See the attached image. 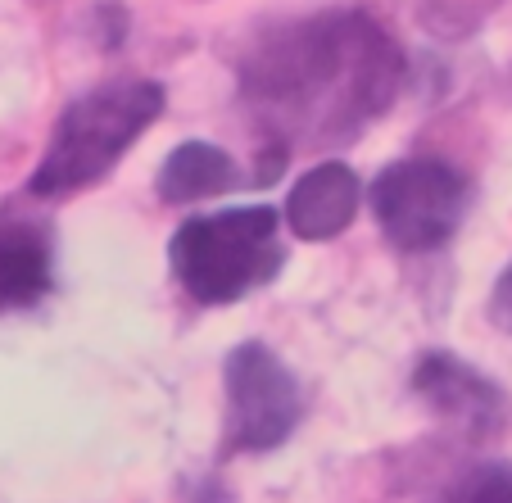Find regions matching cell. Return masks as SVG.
<instances>
[{
  "instance_id": "52a82bcc",
  "label": "cell",
  "mask_w": 512,
  "mask_h": 503,
  "mask_svg": "<svg viewBox=\"0 0 512 503\" xmlns=\"http://www.w3.org/2000/svg\"><path fill=\"white\" fill-rule=\"evenodd\" d=\"M363 200V182L354 177V168L345 164H318L290 186L286 195V223L300 241H331L340 236L358 213Z\"/></svg>"
},
{
  "instance_id": "8992f818",
  "label": "cell",
  "mask_w": 512,
  "mask_h": 503,
  "mask_svg": "<svg viewBox=\"0 0 512 503\" xmlns=\"http://www.w3.org/2000/svg\"><path fill=\"white\" fill-rule=\"evenodd\" d=\"M413 390L440 417L463 426L467 436H499L503 426H508V395H503L490 377H481V372L467 368L463 358H454V354L417 358Z\"/></svg>"
},
{
  "instance_id": "ba28073f",
  "label": "cell",
  "mask_w": 512,
  "mask_h": 503,
  "mask_svg": "<svg viewBox=\"0 0 512 503\" xmlns=\"http://www.w3.org/2000/svg\"><path fill=\"white\" fill-rule=\"evenodd\" d=\"M241 186V173H236L232 155L209 141H186L159 168V200L164 204H195L209 200V195H223Z\"/></svg>"
},
{
  "instance_id": "277c9868",
  "label": "cell",
  "mask_w": 512,
  "mask_h": 503,
  "mask_svg": "<svg viewBox=\"0 0 512 503\" xmlns=\"http://www.w3.org/2000/svg\"><path fill=\"white\" fill-rule=\"evenodd\" d=\"M368 200L386 241L408 254H422L440 250L458 232L472 186L458 168L440 164V159H404L372 182Z\"/></svg>"
},
{
  "instance_id": "6da1fadb",
  "label": "cell",
  "mask_w": 512,
  "mask_h": 503,
  "mask_svg": "<svg viewBox=\"0 0 512 503\" xmlns=\"http://www.w3.org/2000/svg\"><path fill=\"white\" fill-rule=\"evenodd\" d=\"M399 46L368 14H322L259 41L245 59V100L272 127L277 150L354 136L395 100Z\"/></svg>"
},
{
  "instance_id": "7a4b0ae2",
  "label": "cell",
  "mask_w": 512,
  "mask_h": 503,
  "mask_svg": "<svg viewBox=\"0 0 512 503\" xmlns=\"http://www.w3.org/2000/svg\"><path fill=\"white\" fill-rule=\"evenodd\" d=\"M159 114H164L159 82H114L91 96H78L59 114L55 136H50L28 191L41 200H59V195L100 182Z\"/></svg>"
},
{
  "instance_id": "8fae6325",
  "label": "cell",
  "mask_w": 512,
  "mask_h": 503,
  "mask_svg": "<svg viewBox=\"0 0 512 503\" xmlns=\"http://www.w3.org/2000/svg\"><path fill=\"white\" fill-rule=\"evenodd\" d=\"M490 318L499 322L503 331H512V268L499 277V286H494V300H490Z\"/></svg>"
},
{
  "instance_id": "5b68a950",
  "label": "cell",
  "mask_w": 512,
  "mask_h": 503,
  "mask_svg": "<svg viewBox=\"0 0 512 503\" xmlns=\"http://www.w3.org/2000/svg\"><path fill=\"white\" fill-rule=\"evenodd\" d=\"M227 449L268 454L300 422V386L290 368L259 340H245L227 354Z\"/></svg>"
},
{
  "instance_id": "30bf717a",
  "label": "cell",
  "mask_w": 512,
  "mask_h": 503,
  "mask_svg": "<svg viewBox=\"0 0 512 503\" xmlns=\"http://www.w3.org/2000/svg\"><path fill=\"white\" fill-rule=\"evenodd\" d=\"M454 503H512V463H485L458 485Z\"/></svg>"
},
{
  "instance_id": "3957f363",
  "label": "cell",
  "mask_w": 512,
  "mask_h": 503,
  "mask_svg": "<svg viewBox=\"0 0 512 503\" xmlns=\"http://www.w3.org/2000/svg\"><path fill=\"white\" fill-rule=\"evenodd\" d=\"M177 281L200 304H236L254 286H268L286 263L277 241V209L245 204V209L186 218L168 245Z\"/></svg>"
},
{
  "instance_id": "9c48e42d",
  "label": "cell",
  "mask_w": 512,
  "mask_h": 503,
  "mask_svg": "<svg viewBox=\"0 0 512 503\" xmlns=\"http://www.w3.org/2000/svg\"><path fill=\"white\" fill-rule=\"evenodd\" d=\"M50 291V245L37 227H0V309H28Z\"/></svg>"
}]
</instances>
